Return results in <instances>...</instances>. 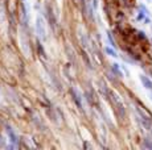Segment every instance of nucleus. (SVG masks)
<instances>
[{
    "label": "nucleus",
    "instance_id": "6",
    "mask_svg": "<svg viewBox=\"0 0 152 150\" xmlns=\"http://www.w3.org/2000/svg\"><path fill=\"white\" fill-rule=\"evenodd\" d=\"M143 148L152 149V141L150 140V138H144V141H143Z\"/></svg>",
    "mask_w": 152,
    "mask_h": 150
},
{
    "label": "nucleus",
    "instance_id": "2",
    "mask_svg": "<svg viewBox=\"0 0 152 150\" xmlns=\"http://www.w3.org/2000/svg\"><path fill=\"white\" fill-rule=\"evenodd\" d=\"M70 94H72V96H73V99H74V102H75V104H77V107L80 109H82L83 105H82V102H81V95L78 94V91H75L74 88H72V90H70Z\"/></svg>",
    "mask_w": 152,
    "mask_h": 150
},
{
    "label": "nucleus",
    "instance_id": "10",
    "mask_svg": "<svg viewBox=\"0 0 152 150\" xmlns=\"http://www.w3.org/2000/svg\"><path fill=\"white\" fill-rule=\"evenodd\" d=\"M147 1H148V3H152V0H147Z\"/></svg>",
    "mask_w": 152,
    "mask_h": 150
},
{
    "label": "nucleus",
    "instance_id": "4",
    "mask_svg": "<svg viewBox=\"0 0 152 150\" xmlns=\"http://www.w3.org/2000/svg\"><path fill=\"white\" fill-rule=\"evenodd\" d=\"M140 82H142L143 87L147 88V90H152V80L150 79L148 76H145V75H140Z\"/></svg>",
    "mask_w": 152,
    "mask_h": 150
},
{
    "label": "nucleus",
    "instance_id": "3",
    "mask_svg": "<svg viewBox=\"0 0 152 150\" xmlns=\"http://www.w3.org/2000/svg\"><path fill=\"white\" fill-rule=\"evenodd\" d=\"M7 136H8V140H10L11 142L13 144V145H16V144L19 142V138H17L16 133H15L13 129L10 128V126H7Z\"/></svg>",
    "mask_w": 152,
    "mask_h": 150
},
{
    "label": "nucleus",
    "instance_id": "11",
    "mask_svg": "<svg viewBox=\"0 0 152 150\" xmlns=\"http://www.w3.org/2000/svg\"><path fill=\"white\" fill-rule=\"evenodd\" d=\"M151 99H152V90H151Z\"/></svg>",
    "mask_w": 152,
    "mask_h": 150
},
{
    "label": "nucleus",
    "instance_id": "9",
    "mask_svg": "<svg viewBox=\"0 0 152 150\" xmlns=\"http://www.w3.org/2000/svg\"><path fill=\"white\" fill-rule=\"evenodd\" d=\"M81 1V5H82V9H83V12L86 11V3H85V0H80Z\"/></svg>",
    "mask_w": 152,
    "mask_h": 150
},
{
    "label": "nucleus",
    "instance_id": "8",
    "mask_svg": "<svg viewBox=\"0 0 152 150\" xmlns=\"http://www.w3.org/2000/svg\"><path fill=\"white\" fill-rule=\"evenodd\" d=\"M107 37H109V41H110L111 46H115V42H114V40H113V37H111V34H110V33L107 34Z\"/></svg>",
    "mask_w": 152,
    "mask_h": 150
},
{
    "label": "nucleus",
    "instance_id": "5",
    "mask_svg": "<svg viewBox=\"0 0 152 150\" xmlns=\"http://www.w3.org/2000/svg\"><path fill=\"white\" fill-rule=\"evenodd\" d=\"M111 69H113V73H114V74H116L118 76H122V71H121V69H119V65H118V63H113Z\"/></svg>",
    "mask_w": 152,
    "mask_h": 150
},
{
    "label": "nucleus",
    "instance_id": "7",
    "mask_svg": "<svg viewBox=\"0 0 152 150\" xmlns=\"http://www.w3.org/2000/svg\"><path fill=\"white\" fill-rule=\"evenodd\" d=\"M106 53L109 54L110 57H118V54H116V51L114 50V49H111V48H106Z\"/></svg>",
    "mask_w": 152,
    "mask_h": 150
},
{
    "label": "nucleus",
    "instance_id": "1",
    "mask_svg": "<svg viewBox=\"0 0 152 150\" xmlns=\"http://www.w3.org/2000/svg\"><path fill=\"white\" fill-rule=\"evenodd\" d=\"M36 32L37 36L41 41H45L46 40V29H45V24H44V19L41 16H37L36 19Z\"/></svg>",
    "mask_w": 152,
    "mask_h": 150
}]
</instances>
